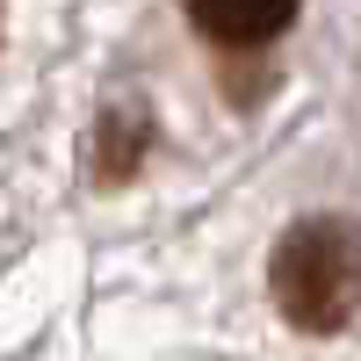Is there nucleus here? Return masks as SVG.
Listing matches in <instances>:
<instances>
[{
	"instance_id": "1",
	"label": "nucleus",
	"mask_w": 361,
	"mask_h": 361,
	"mask_svg": "<svg viewBox=\"0 0 361 361\" xmlns=\"http://www.w3.org/2000/svg\"><path fill=\"white\" fill-rule=\"evenodd\" d=\"M267 289L296 333H340L361 311V224L347 217L289 224L275 260H267Z\"/></svg>"
},
{
	"instance_id": "2",
	"label": "nucleus",
	"mask_w": 361,
	"mask_h": 361,
	"mask_svg": "<svg viewBox=\"0 0 361 361\" xmlns=\"http://www.w3.org/2000/svg\"><path fill=\"white\" fill-rule=\"evenodd\" d=\"M188 22L224 51H260L296 22V0H180Z\"/></svg>"
}]
</instances>
